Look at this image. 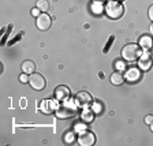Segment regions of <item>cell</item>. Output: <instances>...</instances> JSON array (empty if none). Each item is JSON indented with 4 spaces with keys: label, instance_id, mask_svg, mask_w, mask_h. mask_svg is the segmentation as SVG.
I'll use <instances>...</instances> for the list:
<instances>
[{
    "label": "cell",
    "instance_id": "4",
    "mask_svg": "<svg viewBox=\"0 0 153 146\" xmlns=\"http://www.w3.org/2000/svg\"><path fill=\"white\" fill-rule=\"evenodd\" d=\"M29 83L34 90H42L45 87V78L41 75V74L33 73L32 75L29 76Z\"/></svg>",
    "mask_w": 153,
    "mask_h": 146
},
{
    "label": "cell",
    "instance_id": "24",
    "mask_svg": "<svg viewBox=\"0 0 153 146\" xmlns=\"http://www.w3.org/2000/svg\"><path fill=\"white\" fill-rule=\"evenodd\" d=\"M150 127H152V131H153V123H152V124H150Z\"/></svg>",
    "mask_w": 153,
    "mask_h": 146
},
{
    "label": "cell",
    "instance_id": "16",
    "mask_svg": "<svg viewBox=\"0 0 153 146\" xmlns=\"http://www.w3.org/2000/svg\"><path fill=\"white\" fill-rule=\"evenodd\" d=\"M19 81L22 83H26V82H29V78H27V75H26V73H23L22 75L19 76Z\"/></svg>",
    "mask_w": 153,
    "mask_h": 146
},
{
    "label": "cell",
    "instance_id": "22",
    "mask_svg": "<svg viewBox=\"0 0 153 146\" xmlns=\"http://www.w3.org/2000/svg\"><path fill=\"white\" fill-rule=\"evenodd\" d=\"M93 1H94V3H102L104 0H93Z\"/></svg>",
    "mask_w": 153,
    "mask_h": 146
},
{
    "label": "cell",
    "instance_id": "23",
    "mask_svg": "<svg viewBox=\"0 0 153 146\" xmlns=\"http://www.w3.org/2000/svg\"><path fill=\"white\" fill-rule=\"evenodd\" d=\"M150 32H152V33H153V25H152V26H150Z\"/></svg>",
    "mask_w": 153,
    "mask_h": 146
},
{
    "label": "cell",
    "instance_id": "3",
    "mask_svg": "<svg viewBox=\"0 0 153 146\" xmlns=\"http://www.w3.org/2000/svg\"><path fill=\"white\" fill-rule=\"evenodd\" d=\"M123 6H122L120 3H118V1H109L108 4H107V7H105V13H107V15L109 16V18L112 19H118L120 18L122 15H123Z\"/></svg>",
    "mask_w": 153,
    "mask_h": 146
},
{
    "label": "cell",
    "instance_id": "13",
    "mask_svg": "<svg viewBox=\"0 0 153 146\" xmlns=\"http://www.w3.org/2000/svg\"><path fill=\"white\" fill-rule=\"evenodd\" d=\"M140 44H141V47H142L143 49H149V48L153 45V41H152V38H150V37L143 36V37H141Z\"/></svg>",
    "mask_w": 153,
    "mask_h": 146
},
{
    "label": "cell",
    "instance_id": "17",
    "mask_svg": "<svg viewBox=\"0 0 153 146\" xmlns=\"http://www.w3.org/2000/svg\"><path fill=\"white\" fill-rule=\"evenodd\" d=\"M83 119H85V120H88V122H92V119H93L92 112H86V113L83 115Z\"/></svg>",
    "mask_w": 153,
    "mask_h": 146
},
{
    "label": "cell",
    "instance_id": "5",
    "mask_svg": "<svg viewBox=\"0 0 153 146\" xmlns=\"http://www.w3.org/2000/svg\"><path fill=\"white\" fill-rule=\"evenodd\" d=\"M78 142L82 146H92L96 142V137L94 134L90 133V131H85V133H81L79 137H78Z\"/></svg>",
    "mask_w": 153,
    "mask_h": 146
},
{
    "label": "cell",
    "instance_id": "10",
    "mask_svg": "<svg viewBox=\"0 0 153 146\" xmlns=\"http://www.w3.org/2000/svg\"><path fill=\"white\" fill-rule=\"evenodd\" d=\"M56 99L55 100H44V101L41 102V107H40V109H41L42 113H52V112L56 109Z\"/></svg>",
    "mask_w": 153,
    "mask_h": 146
},
{
    "label": "cell",
    "instance_id": "6",
    "mask_svg": "<svg viewBox=\"0 0 153 146\" xmlns=\"http://www.w3.org/2000/svg\"><path fill=\"white\" fill-rule=\"evenodd\" d=\"M37 27L40 29V30H48V29L51 27L52 22H51V18H49V15H48L47 13H42L40 14V15L37 16Z\"/></svg>",
    "mask_w": 153,
    "mask_h": 146
},
{
    "label": "cell",
    "instance_id": "12",
    "mask_svg": "<svg viewBox=\"0 0 153 146\" xmlns=\"http://www.w3.org/2000/svg\"><path fill=\"white\" fill-rule=\"evenodd\" d=\"M34 68H36L34 62H32V60L23 62V64H22V71H23V73H26V74H33V73H34Z\"/></svg>",
    "mask_w": 153,
    "mask_h": 146
},
{
    "label": "cell",
    "instance_id": "2",
    "mask_svg": "<svg viewBox=\"0 0 153 146\" xmlns=\"http://www.w3.org/2000/svg\"><path fill=\"white\" fill-rule=\"evenodd\" d=\"M142 55L141 52V47L137 44H127L122 48V56L124 60L127 62H134Z\"/></svg>",
    "mask_w": 153,
    "mask_h": 146
},
{
    "label": "cell",
    "instance_id": "15",
    "mask_svg": "<svg viewBox=\"0 0 153 146\" xmlns=\"http://www.w3.org/2000/svg\"><path fill=\"white\" fill-rule=\"evenodd\" d=\"M37 8L40 11H47L49 8V4H48L47 0H37Z\"/></svg>",
    "mask_w": 153,
    "mask_h": 146
},
{
    "label": "cell",
    "instance_id": "14",
    "mask_svg": "<svg viewBox=\"0 0 153 146\" xmlns=\"http://www.w3.org/2000/svg\"><path fill=\"white\" fill-rule=\"evenodd\" d=\"M138 78H140V73H138V70H135V68H133V70H128L127 79L130 81V82H135V81H138Z\"/></svg>",
    "mask_w": 153,
    "mask_h": 146
},
{
    "label": "cell",
    "instance_id": "11",
    "mask_svg": "<svg viewBox=\"0 0 153 146\" xmlns=\"http://www.w3.org/2000/svg\"><path fill=\"white\" fill-rule=\"evenodd\" d=\"M123 82H124V76L122 75L120 71H116V73H114L111 75V83L112 85L119 86V85H122Z\"/></svg>",
    "mask_w": 153,
    "mask_h": 146
},
{
    "label": "cell",
    "instance_id": "20",
    "mask_svg": "<svg viewBox=\"0 0 153 146\" xmlns=\"http://www.w3.org/2000/svg\"><path fill=\"white\" fill-rule=\"evenodd\" d=\"M149 19L153 22V6H150V8H149Z\"/></svg>",
    "mask_w": 153,
    "mask_h": 146
},
{
    "label": "cell",
    "instance_id": "7",
    "mask_svg": "<svg viewBox=\"0 0 153 146\" xmlns=\"http://www.w3.org/2000/svg\"><path fill=\"white\" fill-rule=\"evenodd\" d=\"M152 64H153V59H152V56H150L149 53H143V55H141V56H140L138 66H140L141 70H143V71L150 70Z\"/></svg>",
    "mask_w": 153,
    "mask_h": 146
},
{
    "label": "cell",
    "instance_id": "8",
    "mask_svg": "<svg viewBox=\"0 0 153 146\" xmlns=\"http://www.w3.org/2000/svg\"><path fill=\"white\" fill-rule=\"evenodd\" d=\"M75 102L78 104V107H86L92 102V97L88 92H79L75 96Z\"/></svg>",
    "mask_w": 153,
    "mask_h": 146
},
{
    "label": "cell",
    "instance_id": "1",
    "mask_svg": "<svg viewBox=\"0 0 153 146\" xmlns=\"http://www.w3.org/2000/svg\"><path fill=\"white\" fill-rule=\"evenodd\" d=\"M78 113V108L70 100H64L63 104H60L56 108V116L60 119H67V118H74Z\"/></svg>",
    "mask_w": 153,
    "mask_h": 146
},
{
    "label": "cell",
    "instance_id": "18",
    "mask_svg": "<svg viewBox=\"0 0 153 146\" xmlns=\"http://www.w3.org/2000/svg\"><path fill=\"white\" fill-rule=\"evenodd\" d=\"M145 122H146L148 124H152L153 123V116L152 115H148L146 118H145Z\"/></svg>",
    "mask_w": 153,
    "mask_h": 146
},
{
    "label": "cell",
    "instance_id": "9",
    "mask_svg": "<svg viewBox=\"0 0 153 146\" xmlns=\"http://www.w3.org/2000/svg\"><path fill=\"white\" fill-rule=\"evenodd\" d=\"M70 89L68 87H66V86H59V87H56V90H55V99L57 100V101H64V100H68L70 99Z\"/></svg>",
    "mask_w": 153,
    "mask_h": 146
},
{
    "label": "cell",
    "instance_id": "21",
    "mask_svg": "<svg viewBox=\"0 0 153 146\" xmlns=\"http://www.w3.org/2000/svg\"><path fill=\"white\" fill-rule=\"evenodd\" d=\"M38 11H40L38 8H33L32 10V15L33 16H38V15H40V14H38Z\"/></svg>",
    "mask_w": 153,
    "mask_h": 146
},
{
    "label": "cell",
    "instance_id": "19",
    "mask_svg": "<svg viewBox=\"0 0 153 146\" xmlns=\"http://www.w3.org/2000/svg\"><path fill=\"white\" fill-rule=\"evenodd\" d=\"M116 67H118V70H122V71H123L124 68H126L124 63H120V62H118V63H116Z\"/></svg>",
    "mask_w": 153,
    "mask_h": 146
},
{
    "label": "cell",
    "instance_id": "25",
    "mask_svg": "<svg viewBox=\"0 0 153 146\" xmlns=\"http://www.w3.org/2000/svg\"><path fill=\"white\" fill-rule=\"evenodd\" d=\"M111 1H114V0H111Z\"/></svg>",
    "mask_w": 153,
    "mask_h": 146
}]
</instances>
